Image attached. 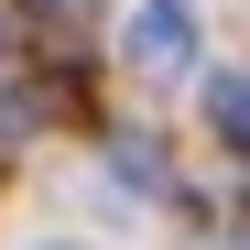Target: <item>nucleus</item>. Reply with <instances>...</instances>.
Here are the masks:
<instances>
[{"mask_svg": "<svg viewBox=\"0 0 250 250\" xmlns=\"http://www.w3.org/2000/svg\"><path fill=\"white\" fill-rule=\"evenodd\" d=\"M120 55H131L142 76H185V65H196V33H185V11H174V0H152V11H131Z\"/></svg>", "mask_w": 250, "mask_h": 250, "instance_id": "f257e3e1", "label": "nucleus"}, {"mask_svg": "<svg viewBox=\"0 0 250 250\" xmlns=\"http://www.w3.org/2000/svg\"><path fill=\"white\" fill-rule=\"evenodd\" d=\"M207 120L229 152H250V76H207Z\"/></svg>", "mask_w": 250, "mask_h": 250, "instance_id": "f03ea898", "label": "nucleus"}, {"mask_svg": "<svg viewBox=\"0 0 250 250\" xmlns=\"http://www.w3.org/2000/svg\"><path fill=\"white\" fill-rule=\"evenodd\" d=\"M109 163H120V185H152V196L174 185V174H163V142H152V131H120V142H109Z\"/></svg>", "mask_w": 250, "mask_h": 250, "instance_id": "7ed1b4c3", "label": "nucleus"}, {"mask_svg": "<svg viewBox=\"0 0 250 250\" xmlns=\"http://www.w3.org/2000/svg\"><path fill=\"white\" fill-rule=\"evenodd\" d=\"M44 87H0V152H11V142H33V131H44Z\"/></svg>", "mask_w": 250, "mask_h": 250, "instance_id": "20e7f679", "label": "nucleus"}, {"mask_svg": "<svg viewBox=\"0 0 250 250\" xmlns=\"http://www.w3.org/2000/svg\"><path fill=\"white\" fill-rule=\"evenodd\" d=\"M0 55H11V11H0Z\"/></svg>", "mask_w": 250, "mask_h": 250, "instance_id": "39448f33", "label": "nucleus"}, {"mask_svg": "<svg viewBox=\"0 0 250 250\" xmlns=\"http://www.w3.org/2000/svg\"><path fill=\"white\" fill-rule=\"evenodd\" d=\"M55 250H76V239H55Z\"/></svg>", "mask_w": 250, "mask_h": 250, "instance_id": "423d86ee", "label": "nucleus"}, {"mask_svg": "<svg viewBox=\"0 0 250 250\" xmlns=\"http://www.w3.org/2000/svg\"><path fill=\"white\" fill-rule=\"evenodd\" d=\"M33 11H44V0H33Z\"/></svg>", "mask_w": 250, "mask_h": 250, "instance_id": "0eeeda50", "label": "nucleus"}, {"mask_svg": "<svg viewBox=\"0 0 250 250\" xmlns=\"http://www.w3.org/2000/svg\"><path fill=\"white\" fill-rule=\"evenodd\" d=\"M174 11H185V0H174Z\"/></svg>", "mask_w": 250, "mask_h": 250, "instance_id": "6e6552de", "label": "nucleus"}]
</instances>
